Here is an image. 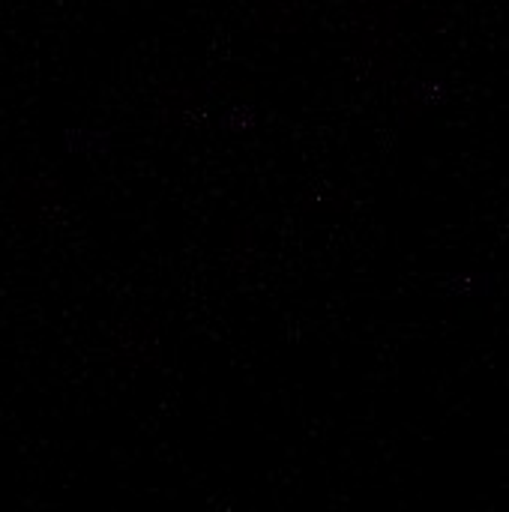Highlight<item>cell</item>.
I'll list each match as a JSON object with an SVG mask.
<instances>
[{
    "instance_id": "1",
    "label": "cell",
    "mask_w": 509,
    "mask_h": 512,
    "mask_svg": "<svg viewBox=\"0 0 509 512\" xmlns=\"http://www.w3.org/2000/svg\"><path fill=\"white\" fill-rule=\"evenodd\" d=\"M60 198L57 186L48 177H21L15 183V216L24 222L39 219Z\"/></svg>"
}]
</instances>
